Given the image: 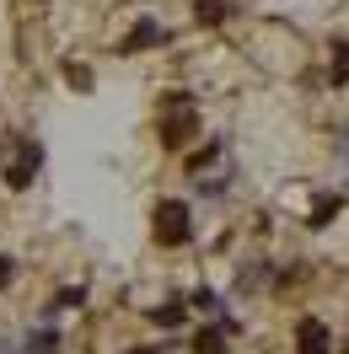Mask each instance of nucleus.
Wrapping results in <instances>:
<instances>
[{"label":"nucleus","instance_id":"nucleus-1","mask_svg":"<svg viewBox=\"0 0 349 354\" xmlns=\"http://www.w3.org/2000/svg\"><path fill=\"white\" fill-rule=\"evenodd\" d=\"M199 129V113H194V97H183L172 91L167 97V108H161V140H167V151H183Z\"/></svg>","mask_w":349,"mask_h":354},{"label":"nucleus","instance_id":"nucleus-2","mask_svg":"<svg viewBox=\"0 0 349 354\" xmlns=\"http://www.w3.org/2000/svg\"><path fill=\"white\" fill-rule=\"evenodd\" d=\"M188 236H194L188 204H183V199H161V204H156V242H161V247H183Z\"/></svg>","mask_w":349,"mask_h":354},{"label":"nucleus","instance_id":"nucleus-3","mask_svg":"<svg viewBox=\"0 0 349 354\" xmlns=\"http://www.w3.org/2000/svg\"><path fill=\"white\" fill-rule=\"evenodd\" d=\"M38 167H44V145H38V140H22V151L11 156V167H6V183H11V188H27V183L38 177Z\"/></svg>","mask_w":349,"mask_h":354},{"label":"nucleus","instance_id":"nucleus-4","mask_svg":"<svg viewBox=\"0 0 349 354\" xmlns=\"http://www.w3.org/2000/svg\"><path fill=\"white\" fill-rule=\"evenodd\" d=\"M296 349L301 354H333L328 349V328L317 317H301V322H296Z\"/></svg>","mask_w":349,"mask_h":354},{"label":"nucleus","instance_id":"nucleus-5","mask_svg":"<svg viewBox=\"0 0 349 354\" xmlns=\"http://www.w3.org/2000/svg\"><path fill=\"white\" fill-rule=\"evenodd\" d=\"M226 333H237V322H231V317H220L215 328L194 333V354H226Z\"/></svg>","mask_w":349,"mask_h":354},{"label":"nucleus","instance_id":"nucleus-6","mask_svg":"<svg viewBox=\"0 0 349 354\" xmlns=\"http://www.w3.org/2000/svg\"><path fill=\"white\" fill-rule=\"evenodd\" d=\"M161 38H167V32H161V27H156L151 17H145V22H134V32H129V38H124V54H140V48L161 44Z\"/></svg>","mask_w":349,"mask_h":354},{"label":"nucleus","instance_id":"nucleus-7","mask_svg":"<svg viewBox=\"0 0 349 354\" xmlns=\"http://www.w3.org/2000/svg\"><path fill=\"white\" fill-rule=\"evenodd\" d=\"M151 322H156V328H183V301H167V306H156V311H151Z\"/></svg>","mask_w":349,"mask_h":354},{"label":"nucleus","instance_id":"nucleus-8","mask_svg":"<svg viewBox=\"0 0 349 354\" xmlns=\"http://www.w3.org/2000/svg\"><path fill=\"white\" fill-rule=\"evenodd\" d=\"M194 17H199L204 27H220V22H226V6H220V0H199V11H194Z\"/></svg>","mask_w":349,"mask_h":354},{"label":"nucleus","instance_id":"nucleus-9","mask_svg":"<svg viewBox=\"0 0 349 354\" xmlns=\"http://www.w3.org/2000/svg\"><path fill=\"white\" fill-rule=\"evenodd\" d=\"M54 349H60V338H54V333H33V338L22 344V354H54Z\"/></svg>","mask_w":349,"mask_h":354},{"label":"nucleus","instance_id":"nucleus-10","mask_svg":"<svg viewBox=\"0 0 349 354\" xmlns=\"http://www.w3.org/2000/svg\"><path fill=\"white\" fill-rule=\"evenodd\" d=\"M333 215H339V199H333V194H323V199L312 204V225H328Z\"/></svg>","mask_w":349,"mask_h":354},{"label":"nucleus","instance_id":"nucleus-11","mask_svg":"<svg viewBox=\"0 0 349 354\" xmlns=\"http://www.w3.org/2000/svg\"><path fill=\"white\" fill-rule=\"evenodd\" d=\"M333 81H339V86L349 81V44H344V38L333 44Z\"/></svg>","mask_w":349,"mask_h":354},{"label":"nucleus","instance_id":"nucleus-12","mask_svg":"<svg viewBox=\"0 0 349 354\" xmlns=\"http://www.w3.org/2000/svg\"><path fill=\"white\" fill-rule=\"evenodd\" d=\"M215 156H220V145H215V140H210V145H204V151H194V156H188V172H199V167H210V161H215Z\"/></svg>","mask_w":349,"mask_h":354},{"label":"nucleus","instance_id":"nucleus-13","mask_svg":"<svg viewBox=\"0 0 349 354\" xmlns=\"http://www.w3.org/2000/svg\"><path fill=\"white\" fill-rule=\"evenodd\" d=\"M65 75H70V86H81V91H87V86H91V75H87V70H81V65H70V70H65Z\"/></svg>","mask_w":349,"mask_h":354},{"label":"nucleus","instance_id":"nucleus-14","mask_svg":"<svg viewBox=\"0 0 349 354\" xmlns=\"http://www.w3.org/2000/svg\"><path fill=\"white\" fill-rule=\"evenodd\" d=\"M11 274H17V263H11V258H0V290L11 285Z\"/></svg>","mask_w":349,"mask_h":354},{"label":"nucleus","instance_id":"nucleus-15","mask_svg":"<svg viewBox=\"0 0 349 354\" xmlns=\"http://www.w3.org/2000/svg\"><path fill=\"white\" fill-rule=\"evenodd\" d=\"M129 354H151V349H129Z\"/></svg>","mask_w":349,"mask_h":354}]
</instances>
